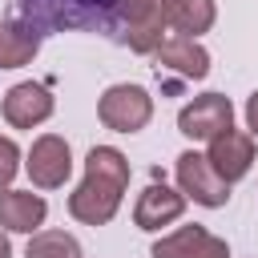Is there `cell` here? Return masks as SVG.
<instances>
[{
	"instance_id": "cell-18",
	"label": "cell",
	"mask_w": 258,
	"mask_h": 258,
	"mask_svg": "<svg viewBox=\"0 0 258 258\" xmlns=\"http://www.w3.org/2000/svg\"><path fill=\"white\" fill-rule=\"evenodd\" d=\"M189 258H230V246H226V238H214V234H206Z\"/></svg>"
},
{
	"instance_id": "cell-3",
	"label": "cell",
	"mask_w": 258,
	"mask_h": 258,
	"mask_svg": "<svg viewBox=\"0 0 258 258\" xmlns=\"http://www.w3.org/2000/svg\"><path fill=\"white\" fill-rule=\"evenodd\" d=\"M97 117H101V125L113 129V133H137V129H145L149 117H153V97H149V89L129 85V81L109 85V89L101 93V101H97Z\"/></svg>"
},
{
	"instance_id": "cell-2",
	"label": "cell",
	"mask_w": 258,
	"mask_h": 258,
	"mask_svg": "<svg viewBox=\"0 0 258 258\" xmlns=\"http://www.w3.org/2000/svg\"><path fill=\"white\" fill-rule=\"evenodd\" d=\"M16 16L52 32H109L121 36L117 0H16Z\"/></svg>"
},
{
	"instance_id": "cell-13",
	"label": "cell",
	"mask_w": 258,
	"mask_h": 258,
	"mask_svg": "<svg viewBox=\"0 0 258 258\" xmlns=\"http://www.w3.org/2000/svg\"><path fill=\"white\" fill-rule=\"evenodd\" d=\"M161 12H165V24L177 32V36H202L214 28L218 20V4L214 0H161Z\"/></svg>"
},
{
	"instance_id": "cell-20",
	"label": "cell",
	"mask_w": 258,
	"mask_h": 258,
	"mask_svg": "<svg viewBox=\"0 0 258 258\" xmlns=\"http://www.w3.org/2000/svg\"><path fill=\"white\" fill-rule=\"evenodd\" d=\"M0 258H12V242H8L4 230H0Z\"/></svg>"
},
{
	"instance_id": "cell-17",
	"label": "cell",
	"mask_w": 258,
	"mask_h": 258,
	"mask_svg": "<svg viewBox=\"0 0 258 258\" xmlns=\"http://www.w3.org/2000/svg\"><path fill=\"white\" fill-rule=\"evenodd\" d=\"M16 173H20V145L12 137H0V189H8Z\"/></svg>"
},
{
	"instance_id": "cell-19",
	"label": "cell",
	"mask_w": 258,
	"mask_h": 258,
	"mask_svg": "<svg viewBox=\"0 0 258 258\" xmlns=\"http://www.w3.org/2000/svg\"><path fill=\"white\" fill-rule=\"evenodd\" d=\"M246 125H250V137H258V89L246 101Z\"/></svg>"
},
{
	"instance_id": "cell-11",
	"label": "cell",
	"mask_w": 258,
	"mask_h": 258,
	"mask_svg": "<svg viewBox=\"0 0 258 258\" xmlns=\"http://www.w3.org/2000/svg\"><path fill=\"white\" fill-rule=\"evenodd\" d=\"M48 218V202L32 189H0V226L12 234H36Z\"/></svg>"
},
{
	"instance_id": "cell-6",
	"label": "cell",
	"mask_w": 258,
	"mask_h": 258,
	"mask_svg": "<svg viewBox=\"0 0 258 258\" xmlns=\"http://www.w3.org/2000/svg\"><path fill=\"white\" fill-rule=\"evenodd\" d=\"M24 169H28V177H32L36 189H60L69 181V173H73V149H69V141L56 137V133H40L32 141V149H28Z\"/></svg>"
},
{
	"instance_id": "cell-14",
	"label": "cell",
	"mask_w": 258,
	"mask_h": 258,
	"mask_svg": "<svg viewBox=\"0 0 258 258\" xmlns=\"http://www.w3.org/2000/svg\"><path fill=\"white\" fill-rule=\"evenodd\" d=\"M165 28H169V24H165L161 0H157V4L141 16V20H133V24L125 28V36H121V40H125L133 52H157V44L165 40Z\"/></svg>"
},
{
	"instance_id": "cell-4",
	"label": "cell",
	"mask_w": 258,
	"mask_h": 258,
	"mask_svg": "<svg viewBox=\"0 0 258 258\" xmlns=\"http://www.w3.org/2000/svg\"><path fill=\"white\" fill-rule=\"evenodd\" d=\"M173 173H177V189H181L189 202H198V206H206V210H218V206L230 202V181L218 177V169L210 165L206 153H194V149L177 153Z\"/></svg>"
},
{
	"instance_id": "cell-8",
	"label": "cell",
	"mask_w": 258,
	"mask_h": 258,
	"mask_svg": "<svg viewBox=\"0 0 258 258\" xmlns=\"http://www.w3.org/2000/svg\"><path fill=\"white\" fill-rule=\"evenodd\" d=\"M4 121L12 125V129H32V125H40V121H48L52 117V109H56V101H52V93L44 89V85H36V81H20V85H12L8 93H4Z\"/></svg>"
},
{
	"instance_id": "cell-7",
	"label": "cell",
	"mask_w": 258,
	"mask_h": 258,
	"mask_svg": "<svg viewBox=\"0 0 258 258\" xmlns=\"http://www.w3.org/2000/svg\"><path fill=\"white\" fill-rule=\"evenodd\" d=\"M185 202H189V198H185L181 189H173V185H165V181H153V185H145V189L137 194L133 222H137V230L153 234V230L177 222V218L185 214Z\"/></svg>"
},
{
	"instance_id": "cell-16",
	"label": "cell",
	"mask_w": 258,
	"mask_h": 258,
	"mask_svg": "<svg viewBox=\"0 0 258 258\" xmlns=\"http://www.w3.org/2000/svg\"><path fill=\"white\" fill-rule=\"evenodd\" d=\"M206 234H210V230H206V226H198V222H194V226H181V230H173V234L157 238V242H153V250H149V258H189Z\"/></svg>"
},
{
	"instance_id": "cell-15",
	"label": "cell",
	"mask_w": 258,
	"mask_h": 258,
	"mask_svg": "<svg viewBox=\"0 0 258 258\" xmlns=\"http://www.w3.org/2000/svg\"><path fill=\"white\" fill-rule=\"evenodd\" d=\"M24 258H81V242L64 230H36L28 238Z\"/></svg>"
},
{
	"instance_id": "cell-12",
	"label": "cell",
	"mask_w": 258,
	"mask_h": 258,
	"mask_svg": "<svg viewBox=\"0 0 258 258\" xmlns=\"http://www.w3.org/2000/svg\"><path fill=\"white\" fill-rule=\"evenodd\" d=\"M40 52V28L20 16H0V69H24Z\"/></svg>"
},
{
	"instance_id": "cell-10",
	"label": "cell",
	"mask_w": 258,
	"mask_h": 258,
	"mask_svg": "<svg viewBox=\"0 0 258 258\" xmlns=\"http://www.w3.org/2000/svg\"><path fill=\"white\" fill-rule=\"evenodd\" d=\"M153 56H157V69H165L173 77H185V81H202L210 73V52L194 36H165Z\"/></svg>"
},
{
	"instance_id": "cell-9",
	"label": "cell",
	"mask_w": 258,
	"mask_h": 258,
	"mask_svg": "<svg viewBox=\"0 0 258 258\" xmlns=\"http://www.w3.org/2000/svg\"><path fill=\"white\" fill-rule=\"evenodd\" d=\"M210 165L218 169V177L222 181H242L246 173H250V165H254V137L250 133H242V129H226V133H218L214 141H210Z\"/></svg>"
},
{
	"instance_id": "cell-5",
	"label": "cell",
	"mask_w": 258,
	"mask_h": 258,
	"mask_svg": "<svg viewBox=\"0 0 258 258\" xmlns=\"http://www.w3.org/2000/svg\"><path fill=\"white\" fill-rule=\"evenodd\" d=\"M177 129H181L189 141H214L218 133L234 129V105H230V97H222V93H202V97H194L189 105H181Z\"/></svg>"
},
{
	"instance_id": "cell-1",
	"label": "cell",
	"mask_w": 258,
	"mask_h": 258,
	"mask_svg": "<svg viewBox=\"0 0 258 258\" xmlns=\"http://www.w3.org/2000/svg\"><path fill=\"white\" fill-rule=\"evenodd\" d=\"M125 185H129L125 153L113 149V145H93L89 157H85V177L69 194V214L77 222H85V226H105L121 210Z\"/></svg>"
}]
</instances>
